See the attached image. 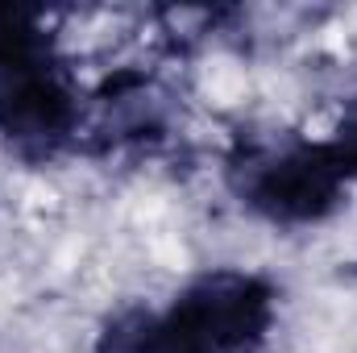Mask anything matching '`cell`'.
I'll return each instance as SVG.
<instances>
[{"mask_svg": "<svg viewBox=\"0 0 357 353\" xmlns=\"http://www.w3.org/2000/svg\"><path fill=\"white\" fill-rule=\"evenodd\" d=\"M75 104L63 84L42 71H13L8 88L0 91V129L17 142H54L71 129Z\"/></svg>", "mask_w": 357, "mask_h": 353, "instance_id": "7a4b0ae2", "label": "cell"}, {"mask_svg": "<svg viewBox=\"0 0 357 353\" xmlns=\"http://www.w3.org/2000/svg\"><path fill=\"white\" fill-rule=\"evenodd\" d=\"M328 150L337 154V163H341V171H345V175H357V108H354V117L345 121V129H341L337 146H328Z\"/></svg>", "mask_w": 357, "mask_h": 353, "instance_id": "3957f363", "label": "cell"}, {"mask_svg": "<svg viewBox=\"0 0 357 353\" xmlns=\"http://www.w3.org/2000/svg\"><path fill=\"white\" fill-rule=\"evenodd\" d=\"M341 183L345 171L328 146H299L262 167L250 195L254 208H262L270 220L303 225V220H320L341 200Z\"/></svg>", "mask_w": 357, "mask_h": 353, "instance_id": "6da1fadb", "label": "cell"}]
</instances>
